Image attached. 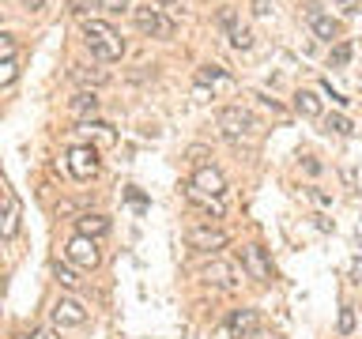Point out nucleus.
<instances>
[{"instance_id": "7", "label": "nucleus", "mask_w": 362, "mask_h": 339, "mask_svg": "<svg viewBox=\"0 0 362 339\" xmlns=\"http://www.w3.org/2000/svg\"><path fill=\"white\" fill-rule=\"evenodd\" d=\"M185 242L192 249H200V253H215V249H223L230 237H226V230H219V226H192L185 234Z\"/></svg>"}, {"instance_id": "18", "label": "nucleus", "mask_w": 362, "mask_h": 339, "mask_svg": "<svg viewBox=\"0 0 362 339\" xmlns=\"http://www.w3.org/2000/svg\"><path fill=\"white\" fill-rule=\"evenodd\" d=\"M4 203H8V211H4V237H16V230H19V200L11 196V192H4Z\"/></svg>"}, {"instance_id": "26", "label": "nucleus", "mask_w": 362, "mask_h": 339, "mask_svg": "<svg viewBox=\"0 0 362 339\" xmlns=\"http://www.w3.org/2000/svg\"><path fill=\"white\" fill-rule=\"evenodd\" d=\"M219 27H223L226 34L242 27V19H238V11H234V8H223V11H219Z\"/></svg>"}, {"instance_id": "5", "label": "nucleus", "mask_w": 362, "mask_h": 339, "mask_svg": "<svg viewBox=\"0 0 362 339\" xmlns=\"http://www.w3.org/2000/svg\"><path fill=\"white\" fill-rule=\"evenodd\" d=\"M64 256L72 260L76 268H83V271H95V268H98V260H102L98 245H95V237H83V234H76L72 242H68Z\"/></svg>"}, {"instance_id": "15", "label": "nucleus", "mask_w": 362, "mask_h": 339, "mask_svg": "<svg viewBox=\"0 0 362 339\" xmlns=\"http://www.w3.org/2000/svg\"><path fill=\"white\" fill-rule=\"evenodd\" d=\"M72 79L83 87H106L110 83V72H102V68H87V64H76L72 68Z\"/></svg>"}, {"instance_id": "19", "label": "nucleus", "mask_w": 362, "mask_h": 339, "mask_svg": "<svg viewBox=\"0 0 362 339\" xmlns=\"http://www.w3.org/2000/svg\"><path fill=\"white\" fill-rule=\"evenodd\" d=\"M325 129L336 132V136H351V132H355V124H351L344 113H328V117H325Z\"/></svg>"}, {"instance_id": "32", "label": "nucleus", "mask_w": 362, "mask_h": 339, "mask_svg": "<svg viewBox=\"0 0 362 339\" xmlns=\"http://www.w3.org/2000/svg\"><path fill=\"white\" fill-rule=\"evenodd\" d=\"M204 155H208L204 147H189V158H192V162H204Z\"/></svg>"}, {"instance_id": "9", "label": "nucleus", "mask_w": 362, "mask_h": 339, "mask_svg": "<svg viewBox=\"0 0 362 339\" xmlns=\"http://www.w3.org/2000/svg\"><path fill=\"white\" fill-rule=\"evenodd\" d=\"M53 324H61V328H79V324H87V309H83V302H76V298H61L53 305Z\"/></svg>"}, {"instance_id": "12", "label": "nucleus", "mask_w": 362, "mask_h": 339, "mask_svg": "<svg viewBox=\"0 0 362 339\" xmlns=\"http://www.w3.org/2000/svg\"><path fill=\"white\" fill-rule=\"evenodd\" d=\"M257 309H234L230 316H226V332H230V339H249L257 332Z\"/></svg>"}, {"instance_id": "29", "label": "nucleus", "mask_w": 362, "mask_h": 339, "mask_svg": "<svg viewBox=\"0 0 362 339\" xmlns=\"http://www.w3.org/2000/svg\"><path fill=\"white\" fill-rule=\"evenodd\" d=\"M30 339H57V332H53V328H34Z\"/></svg>"}, {"instance_id": "31", "label": "nucleus", "mask_w": 362, "mask_h": 339, "mask_svg": "<svg viewBox=\"0 0 362 339\" xmlns=\"http://www.w3.org/2000/svg\"><path fill=\"white\" fill-rule=\"evenodd\" d=\"M313 200L321 203V208H328V203H332V196H328V192H321V189H313Z\"/></svg>"}, {"instance_id": "3", "label": "nucleus", "mask_w": 362, "mask_h": 339, "mask_svg": "<svg viewBox=\"0 0 362 339\" xmlns=\"http://www.w3.org/2000/svg\"><path fill=\"white\" fill-rule=\"evenodd\" d=\"M132 23H136V30H144L147 38H174V30H177V23L166 16L163 8H132Z\"/></svg>"}, {"instance_id": "20", "label": "nucleus", "mask_w": 362, "mask_h": 339, "mask_svg": "<svg viewBox=\"0 0 362 339\" xmlns=\"http://www.w3.org/2000/svg\"><path fill=\"white\" fill-rule=\"evenodd\" d=\"M351 61V42H336L332 53H328V68H344Z\"/></svg>"}, {"instance_id": "27", "label": "nucleus", "mask_w": 362, "mask_h": 339, "mask_svg": "<svg viewBox=\"0 0 362 339\" xmlns=\"http://www.w3.org/2000/svg\"><path fill=\"white\" fill-rule=\"evenodd\" d=\"M95 8H102V11H110V16H117V11H124L132 4V0H90Z\"/></svg>"}, {"instance_id": "8", "label": "nucleus", "mask_w": 362, "mask_h": 339, "mask_svg": "<svg viewBox=\"0 0 362 339\" xmlns=\"http://www.w3.org/2000/svg\"><path fill=\"white\" fill-rule=\"evenodd\" d=\"M192 189L200 192V196H223V189H226V177L219 174L215 166H197V174H192V181H189Z\"/></svg>"}, {"instance_id": "10", "label": "nucleus", "mask_w": 362, "mask_h": 339, "mask_svg": "<svg viewBox=\"0 0 362 339\" xmlns=\"http://www.w3.org/2000/svg\"><path fill=\"white\" fill-rule=\"evenodd\" d=\"M242 268L249 271V279H257V282H264L272 275V264H268V256H264L260 245H245L242 249Z\"/></svg>"}, {"instance_id": "11", "label": "nucleus", "mask_w": 362, "mask_h": 339, "mask_svg": "<svg viewBox=\"0 0 362 339\" xmlns=\"http://www.w3.org/2000/svg\"><path fill=\"white\" fill-rule=\"evenodd\" d=\"M197 87H204V90L211 87V95H215V90H230L234 87V76L223 72L219 64H200L197 68Z\"/></svg>"}, {"instance_id": "24", "label": "nucleus", "mask_w": 362, "mask_h": 339, "mask_svg": "<svg viewBox=\"0 0 362 339\" xmlns=\"http://www.w3.org/2000/svg\"><path fill=\"white\" fill-rule=\"evenodd\" d=\"M16 76H19L16 56H4V64H0V87H11V83H16Z\"/></svg>"}, {"instance_id": "1", "label": "nucleus", "mask_w": 362, "mask_h": 339, "mask_svg": "<svg viewBox=\"0 0 362 339\" xmlns=\"http://www.w3.org/2000/svg\"><path fill=\"white\" fill-rule=\"evenodd\" d=\"M83 38L95 61H121L124 56V38L106 19H83Z\"/></svg>"}, {"instance_id": "17", "label": "nucleus", "mask_w": 362, "mask_h": 339, "mask_svg": "<svg viewBox=\"0 0 362 339\" xmlns=\"http://www.w3.org/2000/svg\"><path fill=\"white\" fill-rule=\"evenodd\" d=\"M294 109H298L302 117H321V98H317L313 90H298V95H294Z\"/></svg>"}, {"instance_id": "33", "label": "nucleus", "mask_w": 362, "mask_h": 339, "mask_svg": "<svg viewBox=\"0 0 362 339\" xmlns=\"http://www.w3.org/2000/svg\"><path fill=\"white\" fill-rule=\"evenodd\" d=\"M49 0H23V8H30V11H38V8H45Z\"/></svg>"}, {"instance_id": "25", "label": "nucleus", "mask_w": 362, "mask_h": 339, "mask_svg": "<svg viewBox=\"0 0 362 339\" xmlns=\"http://www.w3.org/2000/svg\"><path fill=\"white\" fill-rule=\"evenodd\" d=\"M336 328H339V335H351V332H355V309H351V305H344V309H339Z\"/></svg>"}, {"instance_id": "23", "label": "nucleus", "mask_w": 362, "mask_h": 339, "mask_svg": "<svg viewBox=\"0 0 362 339\" xmlns=\"http://www.w3.org/2000/svg\"><path fill=\"white\" fill-rule=\"evenodd\" d=\"M230 45H234V49H253V30H249V27L230 30Z\"/></svg>"}, {"instance_id": "28", "label": "nucleus", "mask_w": 362, "mask_h": 339, "mask_svg": "<svg viewBox=\"0 0 362 339\" xmlns=\"http://www.w3.org/2000/svg\"><path fill=\"white\" fill-rule=\"evenodd\" d=\"M0 49H4V56H16V38H11V34H0Z\"/></svg>"}, {"instance_id": "16", "label": "nucleus", "mask_w": 362, "mask_h": 339, "mask_svg": "<svg viewBox=\"0 0 362 339\" xmlns=\"http://www.w3.org/2000/svg\"><path fill=\"white\" fill-rule=\"evenodd\" d=\"M68 106H72L76 117H95L98 113V95L95 90H76V98L68 102Z\"/></svg>"}, {"instance_id": "6", "label": "nucleus", "mask_w": 362, "mask_h": 339, "mask_svg": "<svg viewBox=\"0 0 362 339\" xmlns=\"http://www.w3.org/2000/svg\"><path fill=\"white\" fill-rule=\"evenodd\" d=\"M200 282H211V287H219V290H234L238 287V268L234 264H226V260H211V264H204L200 271Z\"/></svg>"}, {"instance_id": "13", "label": "nucleus", "mask_w": 362, "mask_h": 339, "mask_svg": "<svg viewBox=\"0 0 362 339\" xmlns=\"http://www.w3.org/2000/svg\"><path fill=\"white\" fill-rule=\"evenodd\" d=\"M310 30L317 34L321 42H339V19H332V16H325V11H310Z\"/></svg>"}, {"instance_id": "2", "label": "nucleus", "mask_w": 362, "mask_h": 339, "mask_svg": "<svg viewBox=\"0 0 362 339\" xmlns=\"http://www.w3.org/2000/svg\"><path fill=\"white\" fill-rule=\"evenodd\" d=\"M215 121H219V129H223L226 140H234V143L238 140H253V136L260 132V121L249 109H242V106H223Z\"/></svg>"}, {"instance_id": "14", "label": "nucleus", "mask_w": 362, "mask_h": 339, "mask_svg": "<svg viewBox=\"0 0 362 339\" xmlns=\"http://www.w3.org/2000/svg\"><path fill=\"white\" fill-rule=\"evenodd\" d=\"M76 234H83V237H95V242H98V237H106L110 234V219H106V215H79V219H76Z\"/></svg>"}, {"instance_id": "21", "label": "nucleus", "mask_w": 362, "mask_h": 339, "mask_svg": "<svg viewBox=\"0 0 362 339\" xmlns=\"http://www.w3.org/2000/svg\"><path fill=\"white\" fill-rule=\"evenodd\" d=\"M53 275H57V282H61V287H68V290H76V287H79L76 271L68 268V264H61V260H57V264H53Z\"/></svg>"}, {"instance_id": "4", "label": "nucleus", "mask_w": 362, "mask_h": 339, "mask_svg": "<svg viewBox=\"0 0 362 339\" xmlns=\"http://www.w3.org/2000/svg\"><path fill=\"white\" fill-rule=\"evenodd\" d=\"M68 174L76 181H90L98 174V151L90 143H79V147H68Z\"/></svg>"}, {"instance_id": "22", "label": "nucleus", "mask_w": 362, "mask_h": 339, "mask_svg": "<svg viewBox=\"0 0 362 339\" xmlns=\"http://www.w3.org/2000/svg\"><path fill=\"white\" fill-rule=\"evenodd\" d=\"M155 8H163V11H166V16H170V19H174V23H177L181 16H185V8H189V0H158V4H155Z\"/></svg>"}, {"instance_id": "30", "label": "nucleus", "mask_w": 362, "mask_h": 339, "mask_svg": "<svg viewBox=\"0 0 362 339\" xmlns=\"http://www.w3.org/2000/svg\"><path fill=\"white\" fill-rule=\"evenodd\" d=\"M253 11H257V16H268V11H272V0H253Z\"/></svg>"}]
</instances>
